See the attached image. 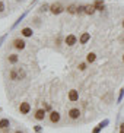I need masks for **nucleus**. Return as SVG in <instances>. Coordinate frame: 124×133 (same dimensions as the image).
I'll return each mask as SVG.
<instances>
[{"instance_id":"1","label":"nucleus","mask_w":124,"mask_h":133,"mask_svg":"<svg viewBox=\"0 0 124 133\" xmlns=\"http://www.w3.org/2000/svg\"><path fill=\"white\" fill-rule=\"evenodd\" d=\"M25 78V70L23 69H12L10 70V79L12 81H19Z\"/></svg>"},{"instance_id":"2","label":"nucleus","mask_w":124,"mask_h":133,"mask_svg":"<svg viewBox=\"0 0 124 133\" xmlns=\"http://www.w3.org/2000/svg\"><path fill=\"white\" fill-rule=\"evenodd\" d=\"M51 12H53L54 15H58V13H61L63 12V6L60 5V3H54V5H51Z\"/></svg>"},{"instance_id":"3","label":"nucleus","mask_w":124,"mask_h":133,"mask_svg":"<svg viewBox=\"0 0 124 133\" xmlns=\"http://www.w3.org/2000/svg\"><path fill=\"white\" fill-rule=\"evenodd\" d=\"M69 117H70L72 120L79 119V117H80V111H79V108H72V110L69 111Z\"/></svg>"},{"instance_id":"4","label":"nucleus","mask_w":124,"mask_h":133,"mask_svg":"<svg viewBox=\"0 0 124 133\" xmlns=\"http://www.w3.org/2000/svg\"><path fill=\"white\" fill-rule=\"evenodd\" d=\"M69 100H70L72 102H75L79 100V92L76 91V89H72L70 92H69Z\"/></svg>"},{"instance_id":"5","label":"nucleus","mask_w":124,"mask_h":133,"mask_svg":"<svg viewBox=\"0 0 124 133\" xmlns=\"http://www.w3.org/2000/svg\"><path fill=\"white\" fill-rule=\"evenodd\" d=\"M19 110H21V113H22V114H28V113H29V110H31L29 102H22V104H21V107H19Z\"/></svg>"},{"instance_id":"6","label":"nucleus","mask_w":124,"mask_h":133,"mask_svg":"<svg viewBox=\"0 0 124 133\" xmlns=\"http://www.w3.org/2000/svg\"><path fill=\"white\" fill-rule=\"evenodd\" d=\"M50 120H51V123H58L60 121V114H58L57 111H53L50 114Z\"/></svg>"},{"instance_id":"7","label":"nucleus","mask_w":124,"mask_h":133,"mask_svg":"<svg viewBox=\"0 0 124 133\" xmlns=\"http://www.w3.org/2000/svg\"><path fill=\"white\" fill-rule=\"evenodd\" d=\"M13 46L16 47V48H19V50H22V48H25V41L23 40H15L13 41Z\"/></svg>"},{"instance_id":"8","label":"nucleus","mask_w":124,"mask_h":133,"mask_svg":"<svg viewBox=\"0 0 124 133\" xmlns=\"http://www.w3.org/2000/svg\"><path fill=\"white\" fill-rule=\"evenodd\" d=\"M66 44H67V46H75V44H76V37H75V35H67V37H66Z\"/></svg>"},{"instance_id":"9","label":"nucleus","mask_w":124,"mask_h":133,"mask_svg":"<svg viewBox=\"0 0 124 133\" xmlns=\"http://www.w3.org/2000/svg\"><path fill=\"white\" fill-rule=\"evenodd\" d=\"M95 10H96L95 9V5H88L86 7H85V13L86 15H93L95 13Z\"/></svg>"},{"instance_id":"10","label":"nucleus","mask_w":124,"mask_h":133,"mask_svg":"<svg viewBox=\"0 0 124 133\" xmlns=\"http://www.w3.org/2000/svg\"><path fill=\"white\" fill-rule=\"evenodd\" d=\"M44 117H45V110H37V113H35L37 120H44Z\"/></svg>"},{"instance_id":"11","label":"nucleus","mask_w":124,"mask_h":133,"mask_svg":"<svg viewBox=\"0 0 124 133\" xmlns=\"http://www.w3.org/2000/svg\"><path fill=\"white\" fill-rule=\"evenodd\" d=\"M89 38H91V35H89L88 32L82 34V37H80V44H86V42L89 41Z\"/></svg>"},{"instance_id":"12","label":"nucleus","mask_w":124,"mask_h":133,"mask_svg":"<svg viewBox=\"0 0 124 133\" xmlns=\"http://www.w3.org/2000/svg\"><path fill=\"white\" fill-rule=\"evenodd\" d=\"M10 126V123H9V120L7 119H2L0 120V129H7Z\"/></svg>"},{"instance_id":"13","label":"nucleus","mask_w":124,"mask_h":133,"mask_svg":"<svg viewBox=\"0 0 124 133\" xmlns=\"http://www.w3.org/2000/svg\"><path fill=\"white\" fill-rule=\"evenodd\" d=\"M22 35H23V37H31V35H32V29H31V28H23V29H22Z\"/></svg>"},{"instance_id":"14","label":"nucleus","mask_w":124,"mask_h":133,"mask_svg":"<svg viewBox=\"0 0 124 133\" xmlns=\"http://www.w3.org/2000/svg\"><path fill=\"white\" fill-rule=\"evenodd\" d=\"M105 124H108V120H105V121H104V123H101V124H98V127L93 129V133H99V130H101L102 127H105Z\"/></svg>"},{"instance_id":"15","label":"nucleus","mask_w":124,"mask_h":133,"mask_svg":"<svg viewBox=\"0 0 124 133\" xmlns=\"http://www.w3.org/2000/svg\"><path fill=\"white\" fill-rule=\"evenodd\" d=\"M93 5H95V9H96V10H102V9H104V3H102L101 0H96Z\"/></svg>"},{"instance_id":"16","label":"nucleus","mask_w":124,"mask_h":133,"mask_svg":"<svg viewBox=\"0 0 124 133\" xmlns=\"http://www.w3.org/2000/svg\"><path fill=\"white\" fill-rule=\"evenodd\" d=\"M95 59H96V54H95V53H89L88 57H86L88 63H92V61H95Z\"/></svg>"},{"instance_id":"17","label":"nucleus","mask_w":124,"mask_h":133,"mask_svg":"<svg viewBox=\"0 0 124 133\" xmlns=\"http://www.w3.org/2000/svg\"><path fill=\"white\" fill-rule=\"evenodd\" d=\"M67 12H69V13H77V7H76V6H69V7H67Z\"/></svg>"},{"instance_id":"18","label":"nucleus","mask_w":124,"mask_h":133,"mask_svg":"<svg viewBox=\"0 0 124 133\" xmlns=\"http://www.w3.org/2000/svg\"><path fill=\"white\" fill-rule=\"evenodd\" d=\"M9 61H10V63H16V61H18V56H16V54H10L9 56Z\"/></svg>"},{"instance_id":"19","label":"nucleus","mask_w":124,"mask_h":133,"mask_svg":"<svg viewBox=\"0 0 124 133\" xmlns=\"http://www.w3.org/2000/svg\"><path fill=\"white\" fill-rule=\"evenodd\" d=\"M85 7H86V6H79V7H77V13L79 15L85 13Z\"/></svg>"},{"instance_id":"20","label":"nucleus","mask_w":124,"mask_h":133,"mask_svg":"<svg viewBox=\"0 0 124 133\" xmlns=\"http://www.w3.org/2000/svg\"><path fill=\"white\" fill-rule=\"evenodd\" d=\"M79 69H80V70H85V69H86V64H85V63H80V64H79Z\"/></svg>"},{"instance_id":"21","label":"nucleus","mask_w":124,"mask_h":133,"mask_svg":"<svg viewBox=\"0 0 124 133\" xmlns=\"http://www.w3.org/2000/svg\"><path fill=\"white\" fill-rule=\"evenodd\" d=\"M3 10H5V3L0 2V12H3Z\"/></svg>"},{"instance_id":"22","label":"nucleus","mask_w":124,"mask_h":133,"mask_svg":"<svg viewBox=\"0 0 124 133\" xmlns=\"http://www.w3.org/2000/svg\"><path fill=\"white\" fill-rule=\"evenodd\" d=\"M35 132H37V133L41 132V127H40V126H35Z\"/></svg>"},{"instance_id":"23","label":"nucleus","mask_w":124,"mask_h":133,"mask_svg":"<svg viewBox=\"0 0 124 133\" xmlns=\"http://www.w3.org/2000/svg\"><path fill=\"white\" fill-rule=\"evenodd\" d=\"M120 133H124V123L121 124V127H120Z\"/></svg>"},{"instance_id":"24","label":"nucleus","mask_w":124,"mask_h":133,"mask_svg":"<svg viewBox=\"0 0 124 133\" xmlns=\"http://www.w3.org/2000/svg\"><path fill=\"white\" fill-rule=\"evenodd\" d=\"M15 133H23V132H21V130H16V132H15Z\"/></svg>"},{"instance_id":"25","label":"nucleus","mask_w":124,"mask_h":133,"mask_svg":"<svg viewBox=\"0 0 124 133\" xmlns=\"http://www.w3.org/2000/svg\"><path fill=\"white\" fill-rule=\"evenodd\" d=\"M18 2H23V0H18Z\"/></svg>"},{"instance_id":"26","label":"nucleus","mask_w":124,"mask_h":133,"mask_svg":"<svg viewBox=\"0 0 124 133\" xmlns=\"http://www.w3.org/2000/svg\"><path fill=\"white\" fill-rule=\"evenodd\" d=\"M123 26H124V21H123Z\"/></svg>"},{"instance_id":"27","label":"nucleus","mask_w":124,"mask_h":133,"mask_svg":"<svg viewBox=\"0 0 124 133\" xmlns=\"http://www.w3.org/2000/svg\"><path fill=\"white\" fill-rule=\"evenodd\" d=\"M123 61H124V56H123Z\"/></svg>"}]
</instances>
